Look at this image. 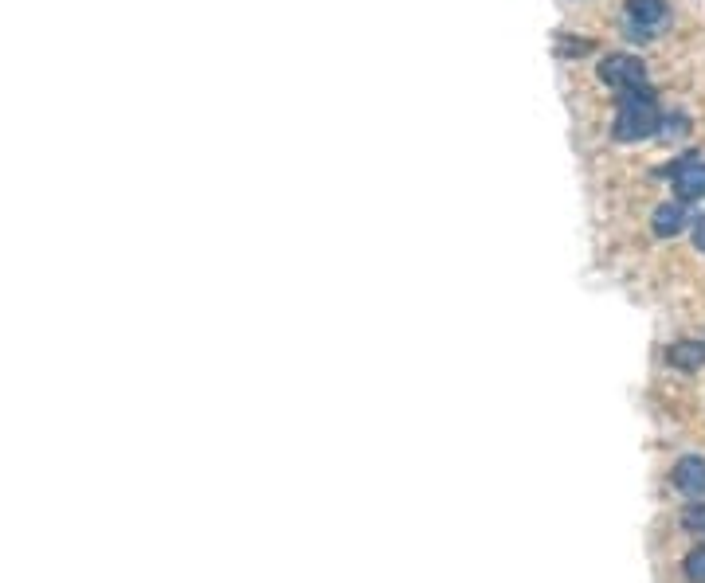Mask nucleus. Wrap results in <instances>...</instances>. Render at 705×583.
Returning a JSON list of instances; mask_svg holds the SVG:
<instances>
[{
  "mask_svg": "<svg viewBox=\"0 0 705 583\" xmlns=\"http://www.w3.org/2000/svg\"><path fill=\"white\" fill-rule=\"evenodd\" d=\"M662 130V110H658V98L651 87L627 90L619 94V110H615V126H611V137L623 141V145H635V141H647Z\"/></svg>",
  "mask_w": 705,
  "mask_h": 583,
  "instance_id": "nucleus-1",
  "label": "nucleus"
},
{
  "mask_svg": "<svg viewBox=\"0 0 705 583\" xmlns=\"http://www.w3.org/2000/svg\"><path fill=\"white\" fill-rule=\"evenodd\" d=\"M596 75H600V83H604V87L619 90V94L647 87V63H643L639 55H627V51L604 55V59H600V67H596Z\"/></svg>",
  "mask_w": 705,
  "mask_h": 583,
  "instance_id": "nucleus-2",
  "label": "nucleus"
},
{
  "mask_svg": "<svg viewBox=\"0 0 705 583\" xmlns=\"http://www.w3.org/2000/svg\"><path fill=\"white\" fill-rule=\"evenodd\" d=\"M670 180H674V192L682 204L690 200H702L705 196V161L702 157H682L670 165Z\"/></svg>",
  "mask_w": 705,
  "mask_h": 583,
  "instance_id": "nucleus-3",
  "label": "nucleus"
},
{
  "mask_svg": "<svg viewBox=\"0 0 705 583\" xmlns=\"http://www.w3.org/2000/svg\"><path fill=\"white\" fill-rule=\"evenodd\" d=\"M674 486H678V494L694 497V501H702L705 497V458L698 454H686V458H678V466H674Z\"/></svg>",
  "mask_w": 705,
  "mask_h": 583,
  "instance_id": "nucleus-4",
  "label": "nucleus"
},
{
  "mask_svg": "<svg viewBox=\"0 0 705 583\" xmlns=\"http://www.w3.org/2000/svg\"><path fill=\"white\" fill-rule=\"evenodd\" d=\"M666 16H670L666 0H627V20L635 28H643V36H651L655 28H662Z\"/></svg>",
  "mask_w": 705,
  "mask_h": 583,
  "instance_id": "nucleus-5",
  "label": "nucleus"
},
{
  "mask_svg": "<svg viewBox=\"0 0 705 583\" xmlns=\"http://www.w3.org/2000/svg\"><path fill=\"white\" fill-rule=\"evenodd\" d=\"M658 239H674L682 227H686V212H682V200L678 204H658L655 208V220H651Z\"/></svg>",
  "mask_w": 705,
  "mask_h": 583,
  "instance_id": "nucleus-6",
  "label": "nucleus"
},
{
  "mask_svg": "<svg viewBox=\"0 0 705 583\" xmlns=\"http://www.w3.org/2000/svg\"><path fill=\"white\" fill-rule=\"evenodd\" d=\"M666 364H674L682 372H698L705 364V345H698V341H678V345H670Z\"/></svg>",
  "mask_w": 705,
  "mask_h": 583,
  "instance_id": "nucleus-7",
  "label": "nucleus"
},
{
  "mask_svg": "<svg viewBox=\"0 0 705 583\" xmlns=\"http://www.w3.org/2000/svg\"><path fill=\"white\" fill-rule=\"evenodd\" d=\"M686 580L705 583V544H698V548L686 556Z\"/></svg>",
  "mask_w": 705,
  "mask_h": 583,
  "instance_id": "nucleus-8",
  "label": "nucleus"
},
{
  "mask_svg": "<svg viewBox=\"0 0 705 583\" xmlns=\"http://www.w3.org/2000/svg\"><path fill=\"white\" fill-rule=\"evenodd\" d=\"M682 525L690 533H705V501H694V505L682 509Z\"/></svg>",
  "mask_w": 705,
  "mask_h": 583,
  "instance_id": "nucleus-9",
  "label": "nucleus"
},
{
  "mask_svg": "<svg viewBox=\"0 0 705 583\" xmlns=\"http://www.w3.org/2000/svg\"><path fill=\"white\" fill-rule=\"evenodd\" d=\"M658 134L666 137V141H678V137L690 134V126H686V114H670V118H662V130Z\"/></svg>",
  "mask_w": 705,
  "mask_h": 583,
  "instance_id": "nucleus-10",
  "label": "nucleus"
},
{
  "mask_svg": "<svg viewBox=\"0 0 705 583\" xmlns=\"http://www.w3.org/2000/svg\"><path fill=\"white\" fill-rule=\"evenodd\" d=\"M694 247L705 255V216H698V224H694Z\"/></svg>",
  "mask_w": 705,
  "mask_h": 583,
  "instance_id": "nucleus-11",
  "label": "nucleus"
}]
</instances>
